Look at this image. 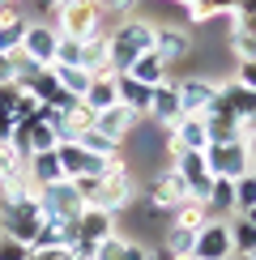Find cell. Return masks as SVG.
I'll return each instance as SVG.
<instances>
[{"label": "cell", "instance_id": "cell-49", "mask_svg": "<svg viewBox=\"0 0 256 260\" xmlns=\"http://www.w3.org/2000/svg\"><path fill=\"white\" fill-rule=\"evenodd\" d=\"M252 260H256V256H252Z\"/></svg>", "mask_w": 256, "mask_h": 260}, {"label": "cell", "instance_id": "cell-19", "mask_svg": "<svg viewBox=\"0 0 256 260\" xmlns=\"http://www.w3.org/2000/svg\"><path fill=\"white\" fill-rule=\"evenodd\" d=\"M81 69L90 73V77H115L111 73V39H107V30L81 43Z\"/></svg>", "mask_w": 256, "mask_h": 260}, {"label": "cell", "instance_id": "cell-45", "mask_svg": "<svg viewBox=\"0 0 256 260\" xmlns=\"http://www.w3.org/2000/svg\"><path fill=\"white\" fill-rule=\"evenodd\" d=\"M145 260H167V256H163V252H158V247H154V252H149V256H145Z\"/></svg>", "mask_w": 256, "mask_h": 260}, {"label": "cell", "instance_id": "cell-3", "mask_svg": "<svg viewBox=\"0 0 256 260\" xmlns=\"http://www.w3.org/2000/svg\"><path fill=\"white\" fill-rule=\"evenodd\" d=\"M51 21V30H56L60 39H77V43H85V39H94V35H103V9L94 5V0H64V5L56 9V13L47 17Z\"/></svg>", "mask_w": 256, "mask_h": 260}, {"label": "cell", "instance_id": "cell-9", "mask_svg": "<svg viewBox=\"0 0 256 260\" xmlns=\"http://www.w3.org/2000/svg\"><path fill=\"white\" fill-rule=\"evenodd\" d=\"M184 201H192V197H188V183L179 179V171L167 162V167L158 171L154 179H149V188H145V205H154V209H167V213H175Z\"/></svg>", "mask_w": 256, "mask_h": 260}, {"label": "cell", "instance_id": "cell-16", "mask_svg": "<svg viewBox=\"0 0 256 260\" xmlns=\"http://www.w3.org/2000/svg\"><path fill=\"white\" fill-rule=\"evenodd\" d=\"M137 124H141V115H137L133 107H124V103H115V107H107V111H99V120H94V128H99L107 141H115V145H124V141L137 133Z\"/></svg>", "mask_w": 256, "mask_h": 260}, {"label": "cell", "instance_id": "cell-22", "mask_svg": "<svg viewBox=\"0 0 256 260\" xmlns=\"http://www.w3.org/2000/svg\"><path fill=\"white\" fill-rule=\"evenodd\" d=\"M26 175L35 179V188H51V183H60V179H64V171H60L56 149H51V154H35V158H26Z\"/></svg>", "mask_w": 256, "mask_h": 260}, {"label": "cell", "instance_id": "cell-40", "mask_svg": "<svg viewBox=\"0 0 256 260\" xmlns=\"http://www.w3.org/2000/svg\"><path fill=\"white\" fill-rule=\"evenodd\" d=\"M145 256H149V247H145L141 239H133V235H128V239H124V247L115 252V260H145Z\"/></svg>", "mask_w": 256, "mask_h": 260}, {"label": "cell", "instance_id": "cell-24", "mask_svg": "<svg viewBox=\"0 0 256 260\" xmlns=\"http://www.w3.org/2000/svg\"><path fill=\"white\" fill-rule=\"evenodd\" d=\"M81 103L90 107L94 115H99V111H107V107H115V103H120V90H115V77H94V81H90V90L81 94Z\"/></svg>", "mask_w": 256, "mask_h": 260}, {"label": "cell", "instance_id": "cell-7", "mask_svg": "<svg viewBox=\"0 0 256 260\" xmlns=\"http://www.w3.org/2000/svg\"><path fill=\"white\" fill-rule=\"evenodd\" d=\"M39 226H43L39 197H35V201H13V205H0V235H9V239H21V243H35Z\"/></svg>", "mask_w": 256, "mask_h": 260}, {"label": "cell", "instance_id": "cell-5", "mask_svg": "<svg viewBox=\"0 0 256 260\" xmlns=\"http://www.w3.org/2000/svg\"><path fill=\"white\" fill-rule=\"evenodd\" d=\"M9 145H13L21 158L51 154V149L60 145V133H56V124L47 120V111L39 107V115H35V120H26V124H17V128H13V141H9Z\"/></svg>", "mask_w": 256, "mask_h": 260}, {"label": "cell", "instance_id": "cell-28", "mask_svg": "<svg viewBox=\"0 0 256 260\" xmlns=\"http://www.w3.org/2000/svg\"><path fill=\"white\" fill-rule=\"evenodd\" d=\"M73 239H77V235H73V226H60V222H47L43 218V226H39V235H35V252H43V247H73Z\"/></svg>", "mask_w": 256, "mask_h": 260}, {"label": "cell", "instance_id": "cell-17", "mask_svg": "<svg viewBox=\"0 0 256 260\" xmlns=\"http://www.w3.org/2000/svg\"><path fill=\"white\" fill-rule=\"evenodd\" d=\"M115 222H120L115 213L99 209V205H85V209H81V218L73 222V235H77V239H85V243H103V239H111V235L120 231Z\"/></svg>", "mask_w": 256, "mask_h": 260}, {"label": "cell", "instance_id": "cell-32", "mask_svg": "<svg viewBox=\"0 0 256 260\" xmlns=\"http://www.w3.org/2000/svg\"><path fill=\"white\" fill-rule=\"evenodd\" d=\"M77 145H81V149H90V154H99V158H115V154H120V145H115V141H107L99 128L81 133V137H77Z\"/></svg>", "mask_w": 256, "mask_h": 260}, {"label": "cell", "instance_id": "cell-26", "mask_svg": "<svg viewBox=\"0 0 256 260\" xmlns=\"http://www.w3.org/2000/svg\"><path fill=\"white\" fill-rule=\"evenodd\" d=\"M192 247H197V235L175 231V226H167V235L158 239V252H163L167 260H192Z\"/></svg>", "mask_w": 256, "mask_h": 260}, {"label": "cell", "instance_id": "cell-47", "mask_svg": "<svg viewBox=\"0 0 256 260\" xmlns=\"http://www.w3.org/2000/svg\"><path fill=\"white\" fill-rule=\"evenodd\" d=\"M252 175H256V162H252Z\"/></svg>", "mask_w": 256, "mask_h": 260}, {"label": "cell", "instance_id": "cell-33", "mask_svg": "<svg viewBox=\"0 0 256 260\" xmlns=\"http://www.w3.org/2000/svg\"><path fill=\"white\" fill-rule=\"evenodd\" d=\"M252 205H256V175L248 171V175L235 179V213H248Z\"/></svg>", "mask_w": 256, "mask_h": 260}, {"label": "cell", "instance_id": "cell-14", "mask_svg": "<svg viewBox=\"0 0 256 260\" xmlns=\"http://www.w3.org/2000/svg\"><path fill=\"white\" fill-rule=\"evenodd\" d=\"M179 85V107H184V115H205L213 99H218V81L213 77H184V81H175Z\"/></svg>", "mask_w": 256, "mask_h": 260}, {"label": "cell", "instance_id": "cell-1", "mask_svg": "<svg viewBox=\"0 0 256 260\" xmlns=\"http://www.w3.org/2000/svg\"><path fill=\"white\" fill-rule=\"evenodd\" d=\"M154 26L158 21L137 13V17H124L115 30H107V39H111V73H124L137 56L154 51Z\"/></svg>", "mask_w": 256, "mask_h": 260}, {"label": "cell", "instance_id": "cell-4", "mask_svg": "<svg viewBox=\"0 0 256 260\" xmlns=\"http://www.w3.org/2000/svg\"><path fill=\"white\" fill-rule=\"evenodd\" d=\"M39 209H43V218H47V222L73 226V222L81 218L85 201H81V192H77V183H73V179H60V183H51V188H39Z\"/></svg>", "mask_w": 256, "mask_h": 260}, {"label": "cell", "instance_id": "cell-20", "mask_svg": "<svg viewBox=\"0 0 256 260\" xmlns=\"http://www.w3.org/2000/svg\"><path fill=\"white\" fill-rule=\"evenodd\" d=\"M184 17L192 26H209L213 17H231L235 9H239V0H184Z\"/></svg>", "mask_w": 256, "mask_h": 260}, {"label": "cell", "instance_id": "cell-39", "mask_svg": "<svg viewBox=\"0 0 256 260\" xmlns=\"http://www.w3.org/2000/svg\"><path fill=\"white\" fill-rule=\"evenodd\" d=\"M235 85H243V90H252L256 94V60H243V64H235Z\"/></svg>", "mask_w": 256, "mask_h": 260}, {"label": "cell", "instance_id": "cell-48", "mask_svg": "<svg viewBox=\"0 0 256 260\" xmlns=\"http://www.w3.org/2000/svg\"><path fill=\"white\" fill-rule=\"evenodd\" d=\"M239 260H252V256H239Z\"/></svg>", "mask_w": 256, "mask_h": 260}, {"label": "cell", "instance_id": "cell-11", "mask_svg": "<svg viewBox=\"0 0 256 260\" xmlns=\"http://www.w3.org/2000/svg\"><path fill=\"white\" fill-rule=\"evenodd\" d=\"M192 260H235L231 247V226L222 218H209L205 231L197 235V247H192Z\"/></svg>", "mask_w": 256, "mask_h": 260}, {"label": "cell", "instance_id": "cell-34", "mask_svg": "<svg viewBox=\"0 0 256 260\" xmlns=\"http://www.w3.org/2000/svg\"><path fill=\"white\" fill-rule=\"evenodd\" d=\"M227 43H231V56H235V64L256 60V39H252V35H243V30H227Z\"/></svg>", "mask_w": 256, "mask_h": 260}, {"label": "cell", "instance_id": "cell-15", "mask_svg": "<svg viewBox=\"0 0 256 260\" xmlns=\"http://www.w3.org/2000/svg\"><path fill=\"white\" fill-rule=\"evenodd\" d=\"M145 115L163 128V133H171V128L184 120V107H179V85H175V81H163V85L154 90V99H149V111H145Z\"/></svg>", "mask_w": 256, "mask_h": 260}, {"label": "cell", "instance_id": "cell-8", "mask_svg": "<svg viewBox=\"0 0 256 260\" xmlns=\"http://www.w3.org/2000/svg\"><path fill=\"white\" fill-rule=\"evenodd\" d=\"M56 158H60L64 179H103V175H107V158L81 149L77 141H60V145H56Z\"/></svg>", "mask_w": 256, "mask_h": 260}, {"label": "cell", "instance_id": "cell-2", "mask_svg": "<svg viewBox=\"0 0 256 260\" xmlns=\"http://www.w3.org/2000/svg\"><path fill=\"white\" fill-rule=\"evenodd\" d=\"M133 201H137V179H133V171H128V158H124V154L107 158V175L99 179L94 205L120 218V213H128V209H133Z\"/></svg>", "mask_w": 256, "mask_h": 260}, {"label": "cell", "instance_id": "cell-10", "mask_svg": "<svg viewBox=\"0 0 256 260\" xmlns=\"http://www.w3.org/2000/svg\"><path fill=\"white\" fill-rule=\"evenodd\" d=\"M56 43H60V35L51 30V21L30 17L26 39H21V51H17V56H26L30 64H39V69H51V60H56Z\"/></svg>", "mask_w": 256, "mask_h": 260}, {"label": "cell", "instance_id": "cell-42", "mask_svg": "<svg viewBox=\"0 0 256 260\" xmlns=\"http://www.w3.org/2000/svg\"><path fill=\"white\" fill-rule=\"evenodd\" d=\"M13 128H17V124H13V115L0 107V145H9V141H13Z\"/></svg>", "mask_w": 256, "mask_h": 260}, {"label": "cell", "instance_id": "cell-41", "mask_svg": "<svg viewBox=\"0 0 256 260\" xmlns=\"http://www.w3.org/2000/svg\"><path fill=\"white\" fill-rule=\"evenodd\" d=\"M60 5H64V0H21V9H35V13H43V21L56 13Z\"/></svg>", "mask_w": 256, "mask_h": 260}, {"label": "cell", "instance_id": "cell-36", "mask_svg": "<svg viewBox=\"0 0 256 260\" xmlns=\"http://www.w3.org/2000/svg\"><path fill=\"white\" fill-rule=\"evenodd\" d=\"M51 64H56V69H81V43L77 39H60Z\"/></svg>", "mask_w": 256, "mask_h": 260}, {"label": "cell", "instance_id": "cell-18", "mask_svg": "<svg viewBox=\"0 0 256 260\" xmlns=\"http://www.w3.org/2000/svg\"><path fill=\"white\" fill-rule=\"evenodd\" d=\"M213 107L231 111L235 120L243 124V120L256 111V94H252V90H243V85H235V77H227V81H218V99H213Z\"/></svg>", "mask_w": 256, "mask_h": 260}, {"label": "cell", "instance_id": "cell-43", "mask_svg": "<svg viewBox=\"0 0 256 260\" xmlns=\"http://www.w3.org/2000/svg\"><path fill=\"white\" fill-rule=\"evenodd\" d=\"M248 154H252V162H256V133L248 137Z\"/></svg>", "mask_w": 256, "mask_h": 260}, {"label": "cell", "instance_id": "cell-25", "mask_svg": "<svg viewBox=\"0 0 256 260\" xmlns=\"http://www.w3.org/2000/svg\"><path fill=\"white\" fill-rule=\"evenodd\" d=\"M205 222H209V209L201 201H184L175 213H171V226H175V231H188V235H201Z\"/></svg>", "mask_w": 256, "mask_h": 260}, {"label": "cell", "instance_id": "cell-35", "mask_svg": "<svg viewBox=\"0 0 256 260\" xmlns=\"http://www.w3.org/2000/svg\"><path fill=\"white\" fill-rule=\"evenodd\" d=\"M56 90H60V81H56V73H51V69H43L39 77L26 85V94H35L39 103H51V99H56Z\"/></svg>", "mask_w": 256, "mask_h": 260}, {"label": "cell", "instance_id": "cell-31", "mask_svg": "<svg viewBox=\"0 0 256 260\" xmlns=\"http://www.w3.org/2000/svg\"><path fill=\"white\" fill-rule=\"evenodd\" d=\"M51 73H56V81H60V90H69L73 94V99H81V94L85 90H90V73H85V69H56V64H51Z\"/></svg>", "mask_w": 256, "mask_h": 260}, {"label": "cell", "instance_id": "cell-27", "mask_svg": "<svg viewBox=\"0 0 256 260\" xmlns=\"http://www.w3.org/2000/svg\"><path fill=\"white\" fill-rule=\"evenodd\" d=\"M94 120H99V115H94L85 103L69 107V111H64V124H60V137H64V141H77L81 133H90V128H94Z\"/></svg>", "mask_w": 256, "mask_h": 260}, {"label": "cell", "instance_id": "cell-6", "mask_svg": "<svg viewBox=\"0 0 256 260\" xmlns=\"http://www.w3.org/2000/svg\"><path fill=\"white\" fill-rule=\"evenodd\" d=\"M205 167L213 179H239L252 171V154H248V141H222V145H205Z\"/></svg>", "mask_w": 256, "mask_h": 260}, {"label": "cell", "instance_id": "cell-44", "mask_svg": "<svg viewBox=\"0 0 256 260\" xmlns=\"http://www.w3.org/2000/svg\"><path fill=\"white\" fill-rule=\"evenodd\" d=\"M243 218H248V222H252V226H256V205H252V209H248V213H243Z\"/></svg>", "mask_w": 256, "mask_h": 260}, {"label": "cell", "instance_id": "cell-30", "mask_svg": "<svg viewBox=\"0 0 256 260\" xmlns=\"http://www.w3.org/2000/svg\"><path fill=\"white\" fill-rule=\"evenodd\" d=\"M227 226H231V247H235V260H239V256H256V226L243 218V213H239V218H231Z\"/></svg>", "mask_w": 256, "mask_h": 260}, {"label": "cell", "instance_id": "cell-13", "mask_svg": "<svg viewBox=\"0 0 256 260\" xmlns=\"http://www.w3.org/2000/svg\"><path fill=\"white\" fill-rule=\"evenodd\" d=\"M171 167H175L179 179L188 183V197L205 205L209 188H213V175H209V167H205V154H175V158H171Z\"/></svg>", "mask_w": 256, "mask_h": 260}, {"label": "cell", "instance_id": "cell-37", "mask_svg": "<svg viewBox=\"0 0 256 260\" xmlns=\"http://www.w3.org/2000/svg\"><path fill=\"white\" fill-rule=\"evenodd\" d=\"M0 260H30V243H21V239H9V235H0Z\"/></svg>", "mask_w": 256, "mask_h": 260}, {"label": "cell", "instance_id": "cell-46", "mask_svg": "<svg viewBox=\"0 0 256 260\" xmlns=\"http://www.w3.org/2000/svg\"><path fill=\"white\" fill-rule=\"evenodd\" d=\"M163 5H184V0H163Z\"/></svg>", "mask_w": 256, "mask_h": 260}, {"label": "cell", "instance_id": "cell-12", "mask_svg": "<svg viewBox=\"0 0 256 260\" xmlns=\"http://www.w3.org/2000/svg\"><path fill=\"white\" fill-rule=\"evenodd\" d=\"M192 51V35H188V26H171V21H158L154 26V56L167 64H179Z\"/></svg>", "mask_w": 256, "mask_h": 260}, {"label": "cell", "instance_id": "cell-29", "mask_svg": "<svg viewBox=\"0 0 256 260\" xmlns=\"http://www.w3.org/2000/svg\"><path fill=\"white\" fill-rule=\"evenodd\" d=\"M205 209H209V218H213V213L239 218V213H235V183L231 179H213V188H209V197H205Z\"/></svg>", "mask_w": 256, "mask_h": 260}, {"label": "cell", "instance_id": "cell-23", "mask_svg": "<svg viewBox=\"0 0 256 260\" xmlns=\"http://www.w3.org/2000/svg\"><path fill=\"white\" fill-rule=\"evenodd\" d=\"M115 90H120V103H124V107H133L137 115H145V111H149V99H154V90H149V85L133 81L128 73H115Z\"/></svg>", "mask_w": 256, "mask_h": 260}, {"label": "cell", "instance_id": "cell-38", "mask_svg": "<svg viewBox=\"0 0 256 260\" xmlns=\"http://www.w3.org/2000/svg\"><path fill=\"white\" fill-rule=\"evenodd\" d=\"M99 9H103V17H120V21L137 17V0H103Z\"/></svg>", "mask_w": 256, "mask_h": 260}, {"label": "cell", "instance_id": "cell-21", "mask_svg": "<svg viewBox=\"0 0 256 260\" xmlns=\"http://www.w3.org/2000/svg\"><path fill=\"white\" fill-rule=\"evenodd\" d=\"M124 73H128V77H133V81L149 85V90H158V85H163V81H171V69H167V64H163V60L154 56V51H145V56H137V60L128 64Z\"/></svg>", "mask_w": 256, "mask_h": 260}]
</instances>
